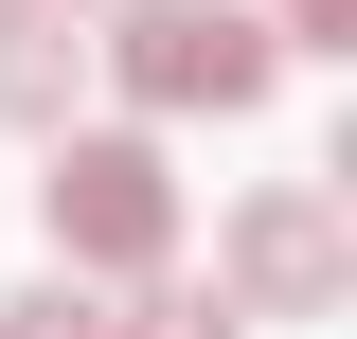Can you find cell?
<instances>
[{"label":"cell","instance_id":"1","mask_svg":"<svg viewBox=\"0 0 357 339\" xmlns=\"http://www.w3.org/2000/svg\"><path fill=\"white\" fill-rule=\"evenodd\" d=\"M107 72H126V107H161V126H197V107H268V89H286V54H268V18H232V0H126V18H107Z\"/></svg>","mask_w":357,"mask_h":339},{"label":"cell","instance_id":"2","mask_svg":"<svg viewBox=\"0 0 357 339\" xmlns=\"http://www.w3.org/2000/svg\"><path fill=\"white\" fill-rule=\"evenodd\" d=\"M161 250H178V161L143 126H107V143L54 126V268H161Z\"/></svg>","mask_w":357,"mask_h":339},{"label":"cell","instance_id":"3","mask_svg":"<svg viewBox=\"0 0 357 339\" xmlns=\"http://www.w3.org/2000/svg\"><path fill=\"white\" fill-rule=\"evenodd\" d=\"M232 303H268V322H321V303L357 286V232H340V179H268V197H232V250H215Z\"/></svg>","mask_w":357,"mask_h":339},{"label":"cell","instance_id":"4","mask_svg":"<svg viewBox=\"0 0 357 339\" xmlns=\"http://www.w3.org/2000/svg\"><path fill=\"white\" fill-rule=\"evenodd\" d=\"M72 89H89V18L72 0H0V126H72Z\"/></svg>","mask_w":357,"mask_h":339},{"label":"cell","instance_id":"5","mask_svg":"<svg viewBox=\"0 0 357 339\" xmlns=\"http://www.w3.org/2000/svg\"><path fill=\"white\" fill-rule=\"evenodd\" d=\"M126 339H250V303H232V286H161V268H143Z\"/></svg>","mask_w":357,"mask_h":339},{"label":"cell","instance_id":"6","mask_svg":"<svg viewBox=\"0 0 357 339\" xmlns=\"http://www.w3.org/2000/svg\"><path fill=\"white\" fill-rule=\"evenodd\" d=\"M0 339H107V322H89V268H54V286H18V303H0Z\"/></svg>","mask_w":357,"mask_h":339},{"label":"cell","instance_id":"7","mask_svg":"<svg viewBox=\"0 0 357 339\" xmlns=\"http://www.w3.org/2000/svg\"><path fill=\"white\" fill-rule=\"evenodd\" d=\"M268 54H357V0H286V18H268Z\"/></svg>","mask_w":357,"mask_h":339},{"label":"cell","instance_id":"8","mask_svg":"<svg viewBox=\"0 0 357 339\" xmlns=\"http://www.w3.org/2000/svg\"><path fill=\"white\" fill-rule=\"evenodd\" d=\"M107 18H126V0H107Z\"/></svg>","mask_w":357,"mask_h":339}]
</instances>
